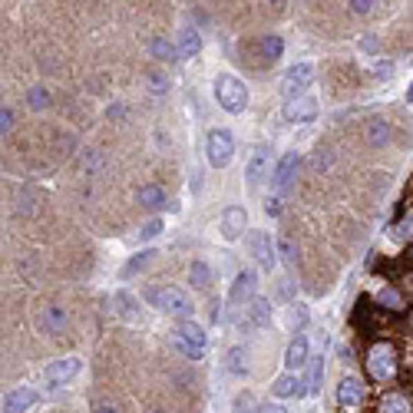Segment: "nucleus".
Returning a JSON list of instances; mask_svg holds the SVG:
<instances>
[{"mask_svg": "<svg viewBox=\"0 0 413 413\" xmlns=\"http://www.w3.org/2000/svg\"><path fill=\"white\" fill-rule=\"evenodd\" d=\"M146 301L156 311H163V314H169V318H178V321H189L192 311H195L192 297L185 295L182 288H165V284H159V288H146Z\"/></svg>", "mask_w": 413, "mask_h": 413, "instance_id": "obj_1", "label": "nucleus"}, {"mask_svg": "<svg viewBox=\"0 0 413 413\" xmlns=\"http://www.w3.org/2000/svg\"><path fill=\"white\" fill-rule=\"evenodd\" d=\"M172 347H176L185 360H202V357H205V347H208L205 327L195 324L192 318H189V321H178V324L172 327Z\"/></svg>", "mask_w": 413, "mask_h": 413, "instance_id": "obj_2", "label": "nucleus"}, {"mask_svg": "<svg viewBox=\"0 0 413 413\" xmlns=\"http://www.w3.org/2000/svg\"><path fill=\"white\" fill-rule=\"evenodd\" d=\"M364 367H367V377L374 384H387V380H394L397 377V351L387 344V340H377V344H370L367 357H364Z\"/></svg>", "mask_w": 413, "mask_h": 413, "instance_id": "obj_3", "label": "nucleus"}, {"mask_svg": "<svg viewBox=\"0 0 413 413\" xmlns=\"http://www.w3.org/2000/svg\"><path fill=\"white\" fill-rule=\"evenodd\" d=\"M215 100H219V106L225 113L238 116V113H245V106H248V86L232 73H219L215 76Z\"/></svg>", "mask_w": 413, "mask_h": 413, "instance_id": "obj_4", "label": "nucleus"}, {"mask_svg": "<svg viewBox=\"0 0 413 413\" xmlns=\"http://www.w3.org/2000/svg\"><path fill=\"white\" fill-rule=\"evenodd\" d=\"M205 156L212 169H225V165L235 159V139L228 129H212L205 136Z\"/></svg>", "mask_w": 413, "mask_h": 413, "instance_id": "obj_5", "label": "nucleus"}, {"mask_svg": "<svg viewBox=\"0 0 413 413\" xmlns=\"http://www.w3.org/2000/svg\"><path fill=\"white\" fill-rule=\"evenodd\" d=\"M314 83V66H311L308 59H301V63H295L288 73H284V80H281V96L284 100H295V96H304V89Z\"/></svg>", "mask_w": 413, "mask_h": 413, "instance_id": "obj_6", "label": "nucleus"}, {"mask_svg": "<svg viewBox=\"0 0 413 413\" xmlns=\"http://www.w3.org/2000/svg\"><path fill=\"white\" fill-rule=\"evenodd\" d=\"M245 245H248V251L255 255V261L265 268V271H271V268H275V261H278V245L271 241V235H268V232H261V228L248 232Z\"/></svg>", "mask_w": 413, "mask_h": 413, "instance_id": "obj_7", "label": "nucleus"}, {"mask_svg": "<svg viewBox=\"0 0 413 413\" xmlns=\"http://www.w3.org/2000/svg\"><path fill=\"white\" fill-rule=\"evenodd\" d=\"M271 324V301L268 297H251L241 318H238V327L241 331H261V327Z\"/></svg>", "mask_w": 413, "mask_h": 413, "instance_id": "obj_8", "label": "nucleus"}, {"mask_svg": "<svg viewBox=\"0 0 413 413\" xmlns=\"http://www.w3.org/2000/svg\"><path fill=\"white\" fill-rule=\"evenodd\" d=\"M80 357H63V360H50L44 370V380L46 387H63V384H70L76 374H80Z\"/></svg>", "mask_w": 413, "mask_h": 413, "instance_id": "obj_9", "label": "nucleus"}, {"mask_svg": "<svg viewBox=\"0 0 413 413\" xmlns=\"http://www.w3.org/2000/svg\"><path fill=\"white\" fill-rule=\"evenodd\" d=\"M271 172V146H265V143H258V146L251 149L248 156V165H245V178H248L251 185H258L261 178Z\"/></svg>", "mask_w": 413, "mask_h": 413, "instance_id": "obj_10", "label": "nucleus"}, {"mask_svg": "<svg viewBox=\"0 0 413 413\" xmlns=\"http://www.w3.org/2000/svg\"><path fill=\"white\" fill-rule=\"evenodd\" d=\"M297 169H301V156H297V152H284L278 159V165H275V172H271V185H275L278 192H284V189L295 182Z\"/></svg>", "mask_w": 413, "mask_h": 413, "instance_id": "obj_11", "label": "nucleus"}, {"mask_svg": "<svg viewBox=\"0 0 413 413\" xmlns=\"http://www.w3.org/2000/svg\"><path fill=\"white\" fill-rule=\"evenodd\" d=\"M245 228H248V212L241 205H228L221 212V238L235 241V238L245 235Z\"/></svg>", "mask_w": 413, "mask_h": 413, "instance_id": "obj_12", "label": "nucleus"}, {"mask_svg": "<svg viewBox=\"0 0 413 413\" xmlns=\"http://www.w3.org/2000/svg\"><path fill=\"white\" fill-rule=\"evenodd\" d=\"M37 324L44 331L46 338H57L66 331V308H59V304H44L40 308V318H37Z\"/></svg>", "mask_w": 413, "mask_h": 413, "instance_id": "obj_13", "label": "nucleus"}, {"mask_svg": "<svg viewBox=\"0 0 413 413\" xmlns=\"http://www.w3.org/2000/svg\"><path fill=\"white\" fill-rule=\"evenodd\" d=\"M281 116L288 119V122H311V119L318 116V103H314L311 96H295V100H284Z\"/></svg>", "mask_w": 413, "mask_h": 413, "instance_id": "obj_14", "label": "nucleus"}, {"mask_svg": "<svg viewBox=\"0 0 413 413\" xmlns=\"http://www.w3.org/2000/svg\"><path fill=\"white\" fill-rule=\"evenodd\" d=\"M271 394L278 400H288V397H304L308 394V384L297 377L295 370H284L281 377H275V384H271Z\"/></svg>", "mask_w": 413, "mask_h": 413, "instance_id": "obj_15", "label": "nucleus"}, {"mask_svg": "<svg viewBox=\"0 0 413 413\" xmlns=\"http://www.w3.org/2000/svg\"><path fill=\"white\" fill-rule=\"evenodd\" d=\"M311 360V340L304 334H295L291 344H288V351H284V370H301L304 364Z\"/></svg>", "mask_w": 413, "mask_h": 413, "instance_id": "obj_16", "label": "nucleus"}, {"mask_svg": "<svg viewBox=\"0 0 413 413\" xmlns=\"http://www.w3.org/2000/svg\"><path fill=\"white\" fill-rule=\"evenodd\" d=\"M255 284H258V275H255V268H245V271H238L235 281H232V291H228V301L232 304H241V301H248L255 295Z\"/></svg>", "mask_w": 413, "mask_h": 413, "instance_id": "obj_17", "label": "nucleus"}, {"mask_svg": "<svg viewBox=\"0 0 413 413\" xmlns=\"http://www.w3.org/2000/svg\"><path fill=\"white\" fill-rule=\"evenodd\" d=\"M360 400H364V384L357 377H344L338 384V407L340 410H354V407H360Z\"/></svg>", "mask_w": 413, "mask_h": 413, "instance_id": "obj_18", "label": "nucleus"}, {"mask_svg": "<svg viewBox=\"0 0 413 413\" xmlns=\"http://www.w3.org/2000/svg\"><path fill=\"white\" fill-rule=\"evenodd\" d=\"M37 403V390L33 387H14L7 397H3V413H27Z\"/></svg>", "mask_w": 413, "mask_h": 413, "instance_id": "obj_19", "label": "nucleus"}, {"mask_svg": "<svg viewBox=\"0 0 413 413\" xmlns=\"http://www.w3.org/2000/svg\"><path fill=\"white\" fill-rule=\"evenodd\" d=\"M176 50H178V59H192L202 53V33L195 27H182L176 37Z\"/></svg>", "mask_w": 413, "mask_h": 413, "instance_id": "obj_20", "label": "nucleus"}, {"mask_svg": "<svg viewBox=\"0 0 413 413\" xmlns=\"http://www.w3.org/2000/svg\"><path fill=\"white\" fill-rule=\"evenodd\" d=\"M113 304H116V314L122 318V321H129V324H143V308H139V301H136L129 291H116Z\"/></svg>", "mask_w": 413, "mask_h": 413, "instance_id": "obj_21", "label": "nucleus"}, {"mask_svg": "<svg viewBox=\"0 0 413 413\" xmlns=\"http://www.w3.org/2000/svg\"><path fill=\"white\" fill-rule=\"evenodd\" d=\"M377 413H410V400L403 390H384L377 400Z\"/></svg>", "mask_w": 413, "mask_h": 413, "instance_id": "obj_22", "label": "nucleus"}, {"mask_svg": "<svg viewBox=\"0 0 413 413\" xmlns=\"http://www.w3.org/2000/svg\"><path fill=\"white\" fill-rule=\"evenodd\" d=\"M225 370L232 374V377H245L248 374V347H228V354H225Z\"/></svg>", "mask_w": 413, "mask_h": 413, "instance_id": "obj_23", "label": "nucleus"}, {"mask_svg": "<svg viewBox=\"0 0 413 413\" xmlns=\"http://www.w3.org/2000/svg\"><path fill=\"white\" fill-rule=\"evenodd\" d=\"M136 199H139V205L149 208V212H159V208H165V189H159V185H139V192H136Z\"/></svg>", "mask_w": 413, "mask_h": 413, "instance_id": "obj_24", "label": "nucleus"}, {"mask_svg": "<svg viewBox=\"0 0 413 413\" xmlns=\"http://www.w3.org/2000/svg\"><path fill=\"white\" fill-rule=\"evenodd\" d=\"M387 143H390V126H387L384 119H370L367 122V146L384 149Z\"/></svg>", "mask_w": 413, "mask_h": 413, "instance_id": "obj_25", "label": "nucleus"}, {"mask_svg": "<svg viewBox=\"0 0 413 413\" xmlns=\"http://www.w3.org/2000/svg\"><path fill=\"white\" fill-rule=\"evenodd\" d=\"M149 53L156 59H163V63H172V59H178V50L172 40H165V37H152L149 40Z\"/></svg>", "mask_w": 413, "mask_h": 413, "instance_id": "obj_26", "label": "nucleus"}, {"mask_svg": "<svg viewBox=\"0 0 413 413\" xmlns=\"http://www.w3.org/2000/svg\"><path fill=\"white\" fill-rule=\"evenodd\" d=\"M258 50H261V59H265V63H275V59H281V53H284V40L275 37V33H271V37H261V40H258Z\"/></svg>", "mask_w": 413, "mask_h": 413, "instance_id": "obj_27", "label": "nucleus"}, {"mask_svg": "<svg viewBox=\"0 0 413 413\" xmlns=\"http://www.w3.org/2000/svg\"><path fill=\"white\" fill-rule=\"evenodd\" d=\"M189 281H192L199 291H208V284H212V268L205 261H192L189 265Z\"/></svg>", "mask_w": 413, "mask_h": 413, "instance_id": "obj_28", "label": "nucleus"}, {"mask_svg": "<svg viewBox=\"0 0 413 413\" xmlns=\"http://www.w3.org/2000/svg\"><path fill=\"white\" fill-rule=\"evenodd\" d=\"M321 380H324V357H314L308 370V394H318L321 390Z\"/></svg>", "mask_w": 413, "mask_h": 413, "instance_id": "obj_29", "label": "nucleus"}, {"mask_svg": "<svg viewBox=\"0 0 413 413\" xmlns=\"http://www.w3.org/2000/svg\"><path fill=\"white\" fill-rule=\"evenodd\" d=\"M152 258H156V251H139L136 258H129V265L122 268V278H133L136 271H143V268H146Z\"/></svg>", "mask_w": 413, "mask_h": 413, "instance_id": "obj_30", "label": "nucleus"}, {"mask_svg": "<svg viewBox=\"0 0 413 413\" xmlns=\"http://www.w3.org/2000/svg\"><path fill=\"white\" fill-rule=\"evenodd\" d=\"M27 106L30 109H37V113H40V109H46V106H50V93H46V86H33L27 93Z\"/></svg>", "mask_w": 413, "mask_h": 413, "instance_id": "obj_31", "label": "nucleus"}, {"mask_svg": "<svg viewBox=\"0 0 413 413\" xmlns=\"http://www.w3.org/2000/svg\"><path fill=\"white\" fill-rule=\"evenodd\" d=\"M149 93H152V96H165V93H169V76H165V70H156V73L149 76Z\"/></svg>", "mask_w": 413, "mask_h": 413, "instance_id": "obj_32", "label": "nucleus"}, {"mask_svg": "<svg viewBox=\"0 0 413 413\" xmlns=\"http://www.w3.org/2000/svg\"><path fill=\"white\" fill-rule=\"evenodd\" d=\"M377 304H384L387 311H403V301H400L397 291H390V288H384L380 295H377Z\"/></svg>", "mask_w": 413, "mask_h": 413, "instance_id": "obj_33", "label": "nucleus"}, {"mask_svg": "<svg viewBox=\"0 0 413 413\" xmlns=\"http://www.w3.org/2000/svg\"><path fill=\"white\" fill-rule=\"evenodd\" d=\"M165 228V221L163 219H149L143 228H139V241H149V238H156L159 232Z\"/></svg>", "mask_w": 413, "mask_h": 413, "instance_id": "obj_34", "label": "nucleus"}, {"mask_svg": "<svg viewBox=\"0 0 413 413\" xmlns=\"http://www.w3.org/2000/svg\"><path fill=\"white\" fill-rule=\"evenodd\" d=\"M370 76H374V80H380V83L390 80V76H394V59H377V63H374V70H370Z\"/></svg>", "mask_w": 413, "mask_h": 413, "instance_id": "obj_35", "label": "nucleus"}, {"mask_svg": "<svg viewBox=\"0 0 413 413\" xmlns=\"http://www.w3.org/2000/svg\"><path fill=\"white\" fill-rule=\"evenodd\" d=\"M278 255L284 258V261H288V265H295V261H297V255H295V241H291L288 235H281V238H278Z\"/></svg>", "mask_w": 413, "mask_h": 413, "instance_id": "obj_36", "label": "nucleus"}, {"mask_svg": "<svg viewBox=\"0 0 413 413\" xmlns=\"http://www.w3.org/2000/svg\"><path fill=\"white\" fill-rule=\"evenodd\" d=\"M100 165H103V156H100L96 149H89L86 156H83V169H86V176H96V172H100Z\"/></svg>", "mask_w": 413, "mask_h": 413, "instance_id": "obj_37", "label": "nucleus"}, {"mask_svg": "<svg viewBox=\"0 0 413 413\" xmlns=\"http://www.w3.org/2000/svg\"><path fill=\"white\" fill-rule=\"evenodd\" d=\"M232 413H258V410H255V403H251L248 394H238L235 403H232Z\"/></svg>", "mask_w": 413, "mask_h": 413, "instance_id": "obj_38", "label": "nucleus"}, {"mask_svg": "<svg viewBox=\"0 0 413 413\" xmlns=\"http://www.w3.org/2000/svg\"><path fill=\"white\" fill-rule=\"evenodd\" d=\"M10 129H14V109H10V106H3V109H0V133L7 136Z\"/></svg>", "mask_w": 413, "mask_h": 413, "instance_id": "obj_39", "label": "nucleus"}, {"mask_svg": "<svg viewBox=\"0 0 413 413\" xmlns=\"http://www.w3.org/2000/svg\"><path fill=\"white\" fill-rule=\"evenodd\" d=\"M288 321H291V327L304 324V321H308V311H304V304H295V308H291V314H288Z\"/></svg>", "mask_w": 413, "mask_h": 413, "instance_id": "obj_40", "label": "nucleus"}, {"mask_svg": "<svg viewBox=\"0 0 413 413\" xmlns=\"http://www.w3.org/2000/svg\"><path fill=\"white\" fill-rule=\"evenodd\" d=\"M265 215H271V219H278L281 215V199L278 195H268L265 199Z\"/></svg>", "mask_w": 413, "mask_h": 413, "instance_id": "obj_41", "label": "nucleus"}, {"mask_svg": "<svg viewBox=\"0 0 413 413\" xmlns=\"http://www.w3.org/2000/svg\"><path fill=\"white\" fill-rule=\"evenodd\" d=\"M397 238H413V215H407V219L397 225V232H394Z\"/></svg>", "mask_w": 413, "mask_h": 413, "instance_id": "obj_42", "label": "nucleus"}, {"mask_svg": "<svg viewBox=\"0 0 413 413\" xmlns=\"http://www.w3.org/2000/svg\"><path fill=\"white\" fill-rule=\"evenodd\" d=\"M370 7H374V0H351V10H354V14H367Z\"/></svg>", "mask_w": 413, "mask_h": 413, "instance_id": "obj_43", "label": "nucleus"}, {"mask_svg": "<svg viewBox=\"0 0 413 413\" xmlns=\"http://www.w3.org/2000/svg\"><path fill=\"white\" fill-rule=\"evenodd\" d=\"M106 116H109V119H122V116H126V106H122V103H113L109 109H106Z\"/></svg>", "mask_w": 413, "mask_h": 413, "instance_id": "obj_44", "label": "nucleus"}, {"mask_svg": "<svg viewBox=\"0 0 413 413\" xmlns=\"http://www.w3.org/2000/svg\"><path fill=\"white\" fill-rule=\"evenodd\" d=\"M258 413H288V410H284L281 403H271V400H268V403H261V407H258Z\"/></svg>", "mask_w": 413, "mask_h": 413, "instance_id": "obj_45", "label": "nucleus"}, {"mask_svg": "<svg viewBox=\"0 0 413 413\" xmlns=\"http://www.w3.org/2000/svg\"><path fill=\"white\" fill-rule=\"evenodd\" d=\"M93 413H119V407H113V403H96Z\"/></svg>", "mask_w": 413, "mask_h": 413, "instance_id": "obj_46", "label": "nucleus"}, {"mask_svg": "<svg viewBox=\"0 0 413 413\" xmlns=\"http://www.w3.org/2000/svg\"><path fill=\"white\" fill-rule=\"evenodd\" d=\"M407 103H413V83H410V89H407Z\"/></svg>", "mask_w": 413, "mask_h": 413, "instance_id": "obj_47", "label": "nucleus"}, {"mask_svg": "<svg viewBox=\"0 0 413 413\" xmlns=\"http://www.w3.org/2000/svg\"><path fill=\"white\" fill-rule=\"evenodd\" d=\"M268 3H275V7H281V3H284V0H268Z\"/></svg>", "mask_w": 413, "mask_h": 413, "instance_id": "obj_48", "label": "nucleus"}, {"mask_svg": "<svg viewBox=\"0 0 413 413\" xmlns=\"http://www.w3.org/2000/svg\"><path fill=\"white\" fill-rule=\"evenodd\" d=\"M149 413H165V410H149Z\"/></svg>", "mask_w": 413, "mask_h": 413, "instance_id": "obj_49", "label": "nucleus"}, {"mask_svg": "<svg viewBox=\"0 0 413 413\" xmlns=\"http://www.w3.org/2000/svg\"><path fill=\"white\" fill-rule=\"evenodd\" d=\"M410 255H413V251H410Z\"/></svg>", "mask_w": 413, "mask_h": 413, "instance_id": "obj_50", "label": "nucleus"}]
</instances>
